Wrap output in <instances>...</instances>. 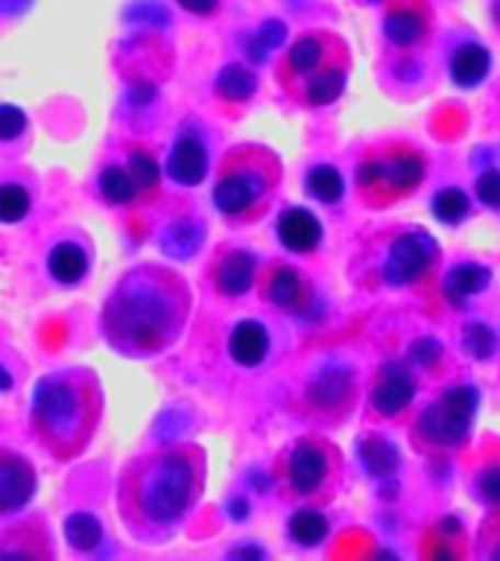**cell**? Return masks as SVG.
Wrapping results in <instances>:
<instances>
[{"label":"cell","instance_id":"1","mask_svg":"<svg viewBox=\"0 0 500 561\" xmlns=\"http://www.w3.org/2000/svg\"><path fill=\"white\" fill-rule=\"evenodd\" d=\"M193 313L191 284L164 263H138L105 296L100 331L114 354L149 359L179 342Z\"/></svg>","mask_w":500,"mask_h":561},{"label":"cell","instance_id":"2","mask_svg":"<svg viewBox=\"0 0 500 561\" xmlns=\"http://www.w3.org/2000/svg\"><path fill=\"white\" fill-rule=\"evenodd\" d=\"M208 456L184 442L140 454L117 477L114 503L135 541H167L188 520L205 489Z\"/></svg>","mask_w":500,"mask_h":561},{"label":"cell","instance_id":"3","mask_svg":"<svg viewBox=\"0 0 500 561\" xmlns=\"http://www.w3.org/2000/svg\"><path fill=\"white\" fill-rule=\"evenodd\" d=\"M103 407V386L91 368H56L35 383L30 424L53 459L73 462L94 442Z\"/></svg>","mask_w":500,"mask_h":561},{"label":"cell","instance_id":"4","mask_svg":"<svg viewBox=\"0 0 500 561\" xmlns=\"http://www.w3.org/2000/svg\"><path fill=\"white\" fill-rule=\"evenodd\" d=\"M281 158L263 144H237L223 156L214 179V208L231 226L263 217L281 184Z\"/></svg>","mask_w":500,"mask_h":561},{"label":"cell","instance_id":"5","mask_svg":"<svg viewBox=\"0 0 500 561\" xmlns=\"http://www.w3.org/2000/svg\"><path fill=\"white\" fill-rule=\"evenodd\" d=\"M349 82V50L331 33H307L293 42L279 68V85L307 108L337 103Z\"/></svg>","mask_w":500,"mask_h":561},{"label":"cell","instance_id":"6","mask_svg":"<svg viewBox=\"0 0 500 561\" xmlns=\"http://www.w3.org/2000/svg\"><path fill=\"white\" fill-rule=\"evenodd\" d=\"M421 182H424V158L401 144L368 152L357 167L360 199L372 208H384L404 199Z\"/></svg>","mask_w":500,"mask_h":561},{"label":"cell","instance_id":"7","mask_svg":"<svg viewBox=\"0 0 500 561\" xmlns=\"http://www.w3.org/2000/svg\"><path fill=\"white\" fill-rule=\"evenodd\" d=\"M477 401H480V394L474 386H454V389L442 392V398L424 407V412L419 415V424H416L419 436L436 447L463 445L471 433Z\"/></svg>","mask_w":500,"mask_h":561},{"label":"cell","instance_id":"8","mask_svg":"<svg viewBox=\"0 0 500 561\" xmlns=\"http://www.w3.org/2000/svg\"><path fill=\"white\" fill-rule=\"evenodd\" d=\"M340 456L325 438H298L284 456V480L298 497H319L333 485Z\"/></svg>","mask_w":500,"mask_h":561},{"label":"cell","instance_id":"9","mask_svg":"<svg viewBox=\"0 0 500 561\" xmlns=\"http://www.w3.org/2000/svg\"><path fill=\"white\" fill-rule=\"evenodd\" d=\"M436 254L439 245L428 231H421V228L404 231V234L395 237L393 245H389V252H386L384 280L389 287L416 284V280L436 263Z\"/></svg>","mask_w":500,"mask_h":561},{"label":"cell","instance_id":"10","mask_svg":"<svg viewBox=\"0 0 500 561\" xmlns=\"http://www.w3.org/2000/svg\"><path fill=\"white\" fill-rule=\"evenodd\" d=\"M305 401L319 415H345L354 403V371L342 359H328L307 380Z\"/></svg>","mask_w":500,"mask_h":561},{"label":"cell","instance_id":"11","mask_svg":"<svg viewBox=\"0 0 500 561\" xmlns=\"http://www.w3.org/2000/svg\"><path fill=\"white\" fill-rule=\"evenodd\" d=\"M35 468L24 454L0 445V515H15L35 497Z\"/></svg>","mask_w":500,"mask_h":561},{"label":"cell","instance_id":"12","mask_svg":"<svg viewBox=\"0 0 500 561\" xmlns=\"http://www.w3.org/2000/svg\"><path fill=\"white\" fill-rule=\"evenodd\" d=\"M50 526L33 515L0 529V559H53Z\"/></svg>","mask_w":500,"mask_h":561},{"label":"cell","instance_id":"13","mask_svg":"<svg viewBox=\"0 0 500 561\" xmlns=\"http://www.w3.org/2000/svg\"><path fill=\"white\" fill-rule=\"evenodd\" d=\"M254 275H258V263L246 249L223 245L211 261V280H214V289L223 298L246 296L252 289Z\"/></svg>","mask_w":500,"mask_h":561},{"label":"cell","instance_id":"14","mask_svg":"<svg viewBox=\"0 0 500 561\" xmlns=\"http://www.w3.org/2000/svg\"><path fill=\"white\" fill-rule=\"evenodd\" d=\"M412 394H416V380H412L410 368L393 359L377 375V383L372 389V407H375L377 415L393 419V415L410 407Z\"/></svg>","mask_w":500,"mask_h":561},{"label":"cell","instance_id":"15","mask_svg":"<svg viewBox=\"0 0 500 561\" xmlns=\"http://www.w3.org/2000/svg\"><path fill=\"white\" fill-rule=\"evenodd\" d=\"M167 179L182 187H196L208 175V149L196 135H179L164 161Z\"/></svg>","mask_w":500,"mask_h":561},{"label":"cell","instance_id":"16","mask_svg":"<svg viewBox=\"0 0 500 561\" xmlns=\"http://www.w3.org/2000/svg\"><path fill=\"white\" fill-rule=\"evenodd\" d=\"M263 298L279 310H305L310 301V289L307 280L302 278V272L287 266V263H275L261 280Z\"/></svg>","mask_w":500,"mask_h":561},{"label":"cell","instance_id":"17","mask_svg":"<svg viewBox=\"0 0 500 561\" xmlns=\"http://www.w3.org/2000/svg\"><path fill=\"white\" fill-rule=\"evenodd\" d=\"M279 243L293 254H310L322 243V222L305 208H287L275 226Z\"/></svg>","mask_w":500,"mask_h":561},{"label":"cell","instance_id":"18","mask_svg":"<svg viewBox=\"0 0 500 561\" xmlns=\"http://www.w3.org/2000/svg\"><path fill=\"white\" fill-rule=\"evenodd\" d=\"M228 354H231L237 366H261L266 354H270V333H266L261 322L243 319V322L235 324V331L228 336Z\"/></svg>","mask_w":500,"mask_h":561},{"label":"cell","instance_id":"19","mask_svg":"<svg viewBox=\"0 0 500 561\" xmlns=\"http://www.w3.org/2000/svg\"><path fill=\"white\" fill-rule=\"evenodd\" d=\"M491 70V56L489 50L477 42H468L463 47H456L451 56V79L459 88H477L486 82Z\"/></svg>","mask_w":500,"mask_h":561},{"label":"cell","instance_id":"20","mask_svg":"<svg viewBox=\"0 0 500 561\" xmlns=\"http://www.w3.org/2000/svg\"><path fill=\"white\" fill-rule=\"evenodd\" d=\"M88 266H91L88 252L73 240H61L47 254V272L59 284H79L88 275Z\"/></svg>","mask_w":500,"mask_h":561},{"label":"cell","instance_id":"21","mask_svg":"<svg viewBox=\"0 0 500 561\" xmlns=\"http://www.w3.org/2000/svg\"><path fill=\"white\" fill-rule=\"evenodd\" d=\"M491 284V272L480 263H459L445 275V298L454 307H465V301Z\"/></svg>","mask_w":500,"mask_h":561},{"label":"cell","instance_id":"22","mask_svg":"<svg viewBox=\"0 0 500 561\" xmlns=\"http://www.w3.org/2000/svg\"><path fill=\"white\" fill-rule=\"evenodd\" d=\"M357 456H360V462H363V468H366L368 477H375V480L393 477V473L398 471V465H401L398 447H395L389 438H380V436L360 438Z\"/></svg>","mask_w":500,"mask_h":561},{"label":"cell","instance_id":"23","mask_svg":"<svg viewBox=\"0 0 500 561\" xmlns=\"http://www.w3.org/2000/svg\"><path fill=\"white\" fill-rule=\"evenodd\" d=\"M424 30H428V18L412 7L393 9L384 21V35L395 47H412L424 35Z\"/></svg>","mask_w":500,"mask_h":561},{"label":"cell","instance_id":"24","mask_svg":"<svg viewBox=\"0 0 500 561\" xmlns=\"http://www.w3.org/2000/svg\"><path fill=\"white\" fill-rule=\"evenodd\" d=\"M96 187H100V196H103L109 205H135V202H144L140 199L138 182L132 179L129 167H105L103 173H100Z\"/></svg>","mask_w":500,"mask_h":561},{"label":"cell","instance_id":"25","mask_svg":"<svg viewBox=\"0 0 500 561\" xmlns=\"http://www.w3.org/2000/svg\"><path fill=\"white\" fill-rule=\"evenodd\" d=\"M214 91L226 103H246L258 91V77L243 65H226L214 79Z\"/></svg>","mask_w":500,"mask_h":561},{"label":"cell","instance_id":"26","mask_svg":"<svg viewBox=\"0 0 500 561\" xmlns=\"http://www.w3.org/2000/svg\"><path fill=\"white\" fill-rule=\"evenodd\" d=\"M200 245L202 226L196 219H179V222H173V226H167L164 231H161V249H164V254H170V257H179V261L196 254Z\"/></svg>","mask_w":500,"mask_h":561},{"label":"cell","instance_id":"27","mask_svg":"<svg viewBox=\"0 0 500 561\" xmlns=\"http://www.w3.org/2000/svg\"><path fill=\"white\" fill-rule=\"evenodd\" d=\"M126 167H129L132 179L138 182L140 199L149 202L158 193V184H161V164L156 161V156L144 147H129V158H126Z\"/></svg>","mask_w":500,"mask_h":561},{"label":"cell","instance_id":"28","mask_svg":"<svg viewBox=\"0 0 500 561\" xmlns=\"http://www.w3.org/2000/svg\"><path fill=\"white\" fill-rule=\"evenodd\" d=\"M328 517L319 508H298L296 515L289 517L287 533L298 547H316L328 538Z\"/></svg>","mask_w":500,"mask_h":561},{"label":"cell","instance_id":"29","mask_svg":"<svg viewBox=\"0 0 500 561\" xmlns=\"http://www.w3.org/2000/svg\"><path fill=\"white\" fill-rule=\"evenodd\" d=\"M305 187L316 202H325V205H333V202H340L342 193H345V182H342L340 170H337V167H331V164L310 167V170H307Z\"/></svg>","mask_w":500,"mask_h":561},{"label":"cell","instance_id":"30","mask_svg":"<svg viewBox=\"0 0 500 561\" xmlns=\"http://www.w3.org/2000/svg\"><path fill=\"white\" fill-rule=\"evenodd\" d=\"M65 538H68L73 550L88 552L103 541V526H100V520L91 512H73L65 520Z\"/></svg>","mask_w":500,"mask_h":561},{"label":"cell","instance_id":"31","mask_svg":"<svg viewBox=\"0 0 500 561\" xmlns=\"http://www.w3.org/2000/svg\"><path fill=\"white\" fill-rule=\"evenodd\" d=\"M430 208H433V217L439 222H445V226H459L465 217H468V196H465L459 187H445V191H439L430 202Z\"/></svg>","mask_w":500,"mask_h":561},{"label":"cell","instance_id":"32","mask_svg":"<svg viewBox=\"0 0 500 561\" xmlns=\"http://www.w3.org/2000/svg\"><path fill=\"white\" fill-rule=\"evenodd\" d=\"M30 208H33V199H30L26 187L15 182L0 184V222H7V226L21 222L30 214Z\"/></svg>","mask_w":500,"mask_h":561},{"label":"cell","instance_id":"33","mask_svg":"<svg viewBox=\"0 0 500 561\" xmlns=\"http://www.w3.org/2000/svg\"><path fill=\"white\" fill-rule=\"evenodd\" d=\"M498 348V336L491 331L489 324L471 322L465 324V351L471 354L474 359H489Z\"/></svg>","mask_w":500,"mask_h":561},{"label":"cell","instance_id":"34","mask_svg":"<svg viewBox=\"0 0 500 561\" xmlns=\"http://www.w3.org/2000/svg\"><path fill=\"white\" fill-rule=\"evenodd\" d=\"M474 191L486 208H500V170H486V173L477 175Z\"/></svg>","mask_w":500,"mask_h":561},{"label":"cell","instance_id":"35","mask_svg":"<svg viewBox=\"0 0 500 561\" xmlns=\"http://www.w3.org/2000/svg\"><path fill=\"white\" fill-rule=\"evenodd\" d=\"M26 131V114L15 105H0V140H15Z\"/></svg>","mask_w":500,"mask_h":561},{"label":"cell","instance_id":"36","mask_svg":"<svg viewBox=\"0 0 500 561\" xmlns=\"http://www.w3.org/2000/svg\"><path fill=\"white\" fill-rule=\"evenodd\" d=\"M284 35H287V30H284V24L281 21H270V24L261 26V33L254 35V56H266L270 50H275V47H281L284 44Z\"/></svg>","mask_w":500,"mask_h":561},{"label":"cell","instance_id":"37","mask_svg":"<svg viewBox=\"0 0 500 561\" xmlns=\"http://www.w3.org/2000/svg\"><path fill=\"white\" fill-rule=\"evenodd\" d=\"M410 357L419 363V366H433L442 357V342L433 340V336H421L410 345Z\"/></svg>","mask_w":500,"mask_h":561},{"label":"cell","instance_id":"38","mask_svg":"<svg viewBox=\"0 0 500 561\" xmlns=\"http://www.w3.org/2000/svg\"><path fill=\"white\" fill-rule=\"evenodd\" d=\"M480 491L486 500L500 503V465H495V468H489V471H482Z\"/></svg>","mask_w":500,"mask_h":561},{"label":"cell","instance_id":"39","mask_svg":"<svg viewBox=\"0 0 500 561\" xmlns=\"http://www.w3.org/2000/svg\"><path fill=\"white\" fill-rule=\"evenodd\" d=\"M30 7H33V0H0V21L21 18Z\"/></svg>","mask_w":500,"mask_h":561},{"label":"cell","instance_id":"40","mask_svg":"<svg viewBox=\"0 0 500 561\" xmlns=\"http://www.w3.org/2000/svg\"><path fill=\"white\" fill-rule=\"evenodd\" d=\"M179 7H184L193 15H214L219 9V0H179Z\"/></svg>","mask_w":500,"mask_h":561},{"label":"cell","instance_id":"41","mask_svg":"<svg viewBox=\"0 0 500 561\" xmlns=\"http://www.w3.org/2000/svg\"><path fill=\"white\" fill-rule=\"evenodd\" d=\"M12 383H15V380H12V375H9L7 368L0 366V392H9V389H12Z\"/></svg>","mask_w":500,"mask_h":561},{"label":"cell","instance_id":"42","mask_svg":"<svg viewBox=\"0 0 500 561\" xmlns=\"http://www.w3.org/2000/svg\"><path fill=\"white\" fill-rule=\"evenodd\" d=\"M442 529H445L447 535H451V533H459V520H456L454 515L445 517V520H442Z\"/></svg>","mask_w":500,"mask_h":561},{"label":"cell","instance_id":"43","mask_svg":"<svg viewBox=\"0 0 500 561\" xmlns=\"http://www.w3.org/2000/svg\"><path fill=\"white\" fill-rule=\"evenodd\" d=\"M372 3H375V0H372Z\"/></svg>","mask_w":500,"mask_h":561}]
</instances>
